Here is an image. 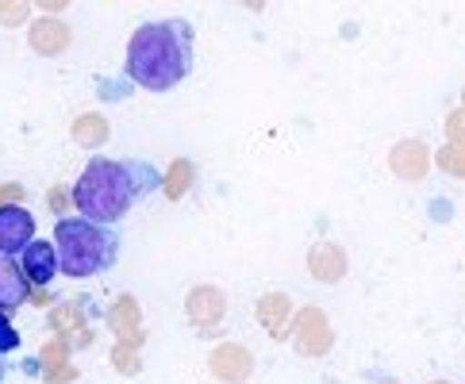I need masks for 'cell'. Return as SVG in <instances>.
Masks as SVG:
<instances>
[{"instance_id":"12","label":"cell","mask_w":465,"mask_h":384,"mask_svg":"<svg viewBox=\"0 0 465 384\" xmlns=\"http://www.w3.org/2000/svg\"><path fill=\"white\" fill-rule=\"evenodd\" d=\"M51 323H54V330H70V327L81 323V315H77L74 308H54V311H51Z\"/></svg>"},{"instance_id":"7","label":"cell","mask_w":465,"mask_h":384,"mask_svg":"<svg viewBox=\"0 0 465 384\" xmlns=\"http://www.w3.org/2000/svg\"><path fill=\"white\" fill-rule=\"evenodd\" d=\"M27 39H31V50H39V54L54 58V54H62V50L70 46V27H65L62 20H46V15H43L39 24H31Z\"/></svg>"},{"instance_id":"9","label":"cell","mask_w":465,"mask_h":384,"mask_svg":"<svg viewBox=\"0 0 465 384\" xmlns=\"http://www.w3.org/2000/svg\"><path fill=\"white\" fill-rule=\"evenodd\" d=\"M223 308H220V292H212V289H201V292H193L189 296V315L193 320H215Z\"/></svg>"},{"instance_id":"11","label":"cell","mask_w":465,"mask_h":384,"mask_svg":"<svg viewBox=\"0 0 465 384\" xmlns=\"http://www.w3.org/2000/svg\"><path fill=\"white\" fill-rule=\"evenodd\" d=\"M27 5H0V24L5 27H15V24H24L27 20Z\"/></svg>"},{"instance_id":"8","label":"cell","mask_w":465,"mask_h":384,"mask_svg":"<svg viewBox=\"0 0 465 384\" xmlns=\"http://www.w3.org/2000/svg\"><path fill=\"white\" fill-rule=\"evenodd\" d=\"M74 139L85 143V146H101L108 139V123L101 120V115H81V120L74 123Z\"/></svg>"},{"instance_id":"10","label":"cell","mask_w":465,"mask_h":384,"mask_svg":"<svg viewBox=\"0 0 465 384\" xmlns=\"http://www.w3.org/2000/svg\"><path fill=\"white\" fill-rule=\"evenodd\" d=\"M20 346V335H15V327L5 311H0V354H8V350Z\"/></svg>"},{"instance_id":"2","label":"cell","mask_w":465,"mask_h":384,"mask_svg":"<svg viewBox=\"0 0 465 384\" xmlns=\"http://www.w3.org/2000/svg\"><path fill=\"white\" fill-rule=\"evenodd\" d=\"M158 185V173L151 165L139 162H112V158H93L81 170L74 185V204L81 212V220L112 227L131 212L135 200H143Z\"/></svg>"},{"instance_id":"3","label":"cell","mask_w":465,"mask_h":384,"mask_svg":"<svg viewBox=\"0 0 465 384\" xmlns=\"http://www.w3.org/2000/svg\"><path fill=\"white\" fill-rule=\"evenodd\" d=\"M54 254H58V273L77 281L96 277L120 258V239L101 223H89L81 215H65L54 227Z\"/></svg>"},{"instance_id":"14","label":"cell","mask_w":465,"mask_h":384,"mask_svg":"<svg viewBox=\"0 0 465 384\" xmlns=\"http://www.w3.org/2000/svg\"><path fill=\"white\" fill-rule=\"evenodd\" d=\"M5 373H8V365H5V358H0V380H5Z\"/></svg>"},{"instance_id":"6","label":"cell","mask_w":465,"mask_h":384,"mask_svg":"<svg viewBox=\"0 0 465 384\" xmlns=\"http://www.w3.org/2000/svg\"><path fill=\"white\" fill-rule=\"evenodd\" d=\"M27 281L20 273V265H15L12 258L0 254V311H15V308H24L27 304Z\"/></svg>"},{"instance_id":"5","label":"cell","mask_w":465,"mask_h":384,"mask_svg":"<svg viewBox=\"0 0 465 384\" xmlns=\"http://www.w3.org/2000/svg\"><path fill=\"white\" fill-rule=\"evenodd\" d=\"M15 265H20V273H24V281H27V289L31 285H39V289H46L51 281L58 277V254H54V242H27L24 250H20V258H15Z\"/></svg>"},{"instance_id":"1","label":"cell","mask_w":465,"mask_h":384,"mask_svg":"<svg viewBox=\"0 0 465 384\" xmlns=\"http://www.w3.org/2000/svg\"><path fill=\"white\" fill-rule=\"evenodd\" d=\"M127 77L139 89L170 93L193 70V24L189 20H151L127 43Z\"/></svg>"},{"instance_id":"4","label":"cell","mask_w":465,"mask_h":384,"mask_svg":"<svg viewBox=\"0 0 465 384\" xmlns=\"http://www.w3.org/2000/svg\"><path fill=\"white\" fill-rule=\"evenodd\" d=\"M27 242H35V215L20 204L0 208V254L5 258H20V250Z\"/></svg>"},{"instance_id":"13","label":"cell","mask_w":465,"mask_h":384,"mask_svg":"<svg viewBox=\"0 0 465 384\" xmlns=\"http://www.w3.org/2000/svg\"><path fill=\"white\" fill-rule=\"evenodd\" d=\"M20 200H24V189H20V185H5V189H0V208L20 204Z\"/></svg>"}]
</instances>
